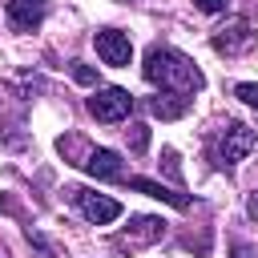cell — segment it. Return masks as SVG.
I'll return each instance as SVG.
<instances>
[{
  "label": "cell",
  "instance_id": "obj_1",
  "mask_svg": "<svg viewBox=\"0 0 258 258\" xmlns=\"http://www.w3.org/2000/svg\"><path fill=\"white\" fill-rule=\"evenodd\" d=\"M141 73H145V81H149L153 89H161V93H185V97H198V93L206 89L202 69H198L185 52H177V48H169V44H153V48L145 52Z\"/></svg>",
  "mask_w": 258,
  "mask_h": 258
},
{
  "label": "cell",
  "instance_id": "obj_2",
  "mask_svg": "<svg viewBox=\"0 0 258 258\" xmlns=\"http://www.w3.org/2000/svg\"><path fill=\"white\" fill-rule=\"evenodd\" d=\"M258 145V133L250 129V125H242V121H230L226 129H222V137H218V145H214V165L218 169H234L250 149Z\"/></svg>",
  "mask_w": 258,
  "mask_h": 258
},
{
  "label": "cell",
  "instance_id": "obj_3",
  "mask_svg": "<svg viewBox=\"0 0 258 258\" xmlns=\"http://www.w3.org/2000/svg\"><path fill=\"white\" fill-rule=\"evenodd\" d=\"M89 113H93L97 121H105V125H117V121H125V117L133 113V93L121 89V85L93 89V97H89Z\"/></svg>",
  "mask_w": 258,
  "mask_h": 258
},
{
  "label": "cell",
  "instance_id": "obj_4",
  "mask_svg": "<svg viewBox=\"0 0 258 258\" xmlns=\"http://www.w3.org/2000/svg\"><path fill=\"white\" fill-rule=\"evenodd\" d=\"M69 194H73L77 210L85 214V222H93V226H109V222L121 218V202L109 198V194H97V189H85V185H73Z\"/></svg>",
  "mask_w": 258,
  "mask_h": 258
},
{
  "label": "cell",
  "instance_id": "obj_5",
  "mask_svg": "<svg viewBox=\"0 0 258 258\" xmlns=\"http://www.w3.org/2000/svg\"><path fill=\"white\" fill-rule=\"evenodd\" d=\"M161 238H165V222L153 218V214H137V218H129V230L121 238H113V246L117 250H137V246H153Z\"/></svg>",
  "mask_w": 258,
  "mask_h": 258
},
{
  "label": "cell",
  "instance_id": "obj_6",
  "mask_svg": "<svg viewBox=\"0 0 258 258\" xmlns=\"http://www.w3.org/2000/svg\"><path fill=\"white\" fill-rule=\"evenodd\" d=\"M93 44H97V56L105 64H113V69H125L133 60V44H129V36L121 28H97L93 32Z\"/></svg>",
  "mask_w": 258,
  "mask_h": 258
},
{
  "label": "cell",
  "instance_id": "obj_7",
  "mask_svg": "<svg viewBox=\"0 0 258 258\" xmlns=\"http://www.w3.org/2000/svg\"><path fill=\"white\" fill-rule=\"evenodd\" d=\"M81 169L93 173V177H101V181H125V161H121L117 149H89L85 161H81Z\"/></svg>",
  "mask_w": 258,
  "mask_h": 258
},
{
  "label": "cell",
  "instance_id": "obj_8",
  "mask_svg": "<svg viewBox=\"0 0 258 258\" xmlns=\"http://www.w3.org/2000/svg\"><path fill=\"white\" fill-rule=\"evenodd\" d=\"M48 12V0H8L4 4V16H8V28L12 32H32Z\"/></svg>",
  "mask_w": 258,
  "mask_h": 258
},
{
  "label": "cell",
  "instance_id": "obj_9",
  "mask_svg": "<svg viewBox=\"0 0 258 258\" xmlns=\"http://www.w3.org/2000/svg\"><path fill=\"white\" fill-rule=\"evenodd\" d=\"M189 105H194V97H185V93H157V97H149V113L161 117V121H177V117H185Z\"/></svg>",
  "mask_w": 258,
  "mask_h": 258
},
{
  "label": "cell",
  "instance_id": "obj_10",
  "mask_svg": "<svg viewBox=\"0 0 258 258\" xmlns=\"http://www.w3.org/2000/svg\"><path fill=\"white\" fill-rule=\"evenodd\" d=\"M121 185H129V189H137V194H149V198H161V202H169V206H177V210H189V198L165 189L161 181H149V177H133V173H125Z\"/></svg>",
  "mask_w": 258,
  "mask_h": 258
},
{
  "label": "cell",
  "instance_id": "obj_11",
  "mask_svg": "<svg viewBox=\"0 0 258 258\" xmlns=\"http://www.w3.org/2000/svg\"><path fill=\"white\" fill-rule=\"evenodd\" d=\"M250 40H254V36H250L246 20H234V24H230V32L222 28V32L214 36V48H218V52H226V56H238L242 48H250Z\"/></svg>",
  "mask_w": 258,
  "mask_h": 258
},
{
  "label": "cell",
  "instance_id": "obj_12",
  "mask_svg": "<svg viewBox=\"0 0 258 258\" xmlns=\"http://www.w3.org/2000/svg\"><path fill=\"white\" fill-rule=\"evenodd\" d=\"M125 133H129V149H133V153H145V145H149V129H145L141 121H133Z\"/></svg>",
  "mask_w": 258,
  "mask_h": 258
},
{
  "label": "cell",
  "instance_id": "obj_13",
  "mask_svg": "<svg viewBox=\"0 0 258 258\" xmlns=\"http://www.w3.org/2000/svg\"><path fill=\"white\" fill-rule=\"evenodd\" d=\"M234 97H238L242 105L258 109V85H254V81H242V85H234Z\"/></svg>",
  "mask_w": 258,
  "mask_h": 258
},
{
  "label": "cell",
  "instance_id": "obj_14",
  "mask_svg": "<svg viewBox=\"0 0 258 258\" xmlns=\"http://www.w3.org/2000/svg\"><path fill=\"white\" fill-rule=\"evenodd\" d=\"M194 4H198V12H210V16H218V12L230 8V0H194Z\"/></svg>",
  "mask_w": 258,
  "mask_h": 258
},
{
  "label": "cell",
  "instance_id": "obj_15",
  "mask_svg": "<svg viewBox=\"0 0 258 258\" xmlns=\"http://www.w3.org/2000/svg\"><path fill=\"white\" fill-rule=\"evenodd\" d=\"M73 77H77L81 85H93V81H97V73H93L89 64H77V60H73Z\"/></svg>",
  "mask_w": 258,
  "mask_h": 258
},
{
  "label": "cell",
  "instance_id": "obj_16",
  "mask_svg": "<svg viewBox=\"0 0 258 258\" xmlns=\"http://www.w3.org/2000/svg\"><path fill=\"white\" fill-rule=\"evenodd\" d=\"M246 214L258 222V194H250V202H246Z\"/></svg>",
  "mask_w": 258,
  "mask_h": 258
},
{
  "label": "cell",
  "instance_id": "obj_17",
  "mask_svg": "<svg viewBox=\"0 0 258 258\" xmlns=\"http://www.w3.org/2000/svg\"><path fill=\"white\" fill-rule=\"evenodd\" d=\"M234 258H250V246L246 242H234Z\"/></svg>",
  "mask_w": 258,
  "mask_h": 258
},
{
  "label": "cell",
  "instance_id": "obj_18",
  "mask_svg": "<svg viewBox=\"0 0 258 258\" xmlns=\"http://www.w3.org/2000/svg\"><path fill=\"white\" fill-rule=\"evenodd\" d=\"M0 258H8V250H4V246H0Z\"/></svg>",
  "mask_w": 258,
  "mask_h": 258
}]
</instances>
